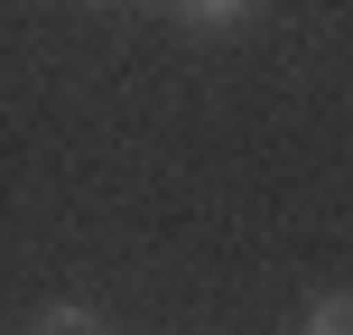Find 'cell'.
I'll return each mask as SVG.
<instances>
[{
  "instance_id": "6da1fadb",
  "label": "cell",
  "mask_w": 353,
  "mask_h": 335,
  "mask_svg": "<svg viewBox=\"0 0 353 335\" xmlns=\"http://www.w3.org/2000/svg\"><path fill=\"white\" fill-rule=\"evenodd\" d=\"M103 326H112V307L84 298V289H56V298L28 307V335H103Z\"/></svg>"
},
{
  "instance_id": "7a4b0ae2",
  "label": "cell",
  "mask_w": 353,
  "mask_h": 335,
  "mask_svg": "<svg viewBox=\"0 0 353 335\" xmlns=\"http://www.w3.org/2000/svg\"><path fill=\"white\" fill-rule=\"evenodd\" d=\"M288 326H298V335H353V280H316V289H298Z\"/></svg>"
},
{
  "instance_id": "3957f363",
  "label": "cell",
  "mask_w": 353,
  "mask_h": 335,
  "mask_svg": "<svg viewBox=\"0 0 353 335\" xmlns=\"http://www.w3.org/2000/svg\"><path fill=\"white\" fill-rule=\"evenodd\" d=\"M261 10H270V0H168V19L186 37H242Z\"/></svg>"
}]
</instances>
